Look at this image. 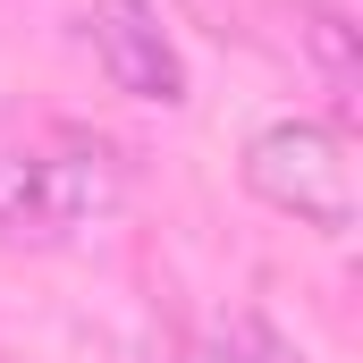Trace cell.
Instances as JSON below:
<instances>
[{
  "label": "cell",
  "instance_id": "1",
  "mask_svg": "<svg viewBox=\"0 0 363 363\" xmlns=\"http://www.w3.org/2000/svg\"><path fill=\"white\" fill-rule=\"evenodd\" d=\"M135 194V161L93 127H0V245L51 254L110 228Z\"/></svg>",
  "mask_w": 363,
  "mask_h": 363
},
{
  "label": "cell",
  "instance_id": "2",
  "mask_svg": "<svg viewBox=\"0 0 363 363\" xmlns=\"http://www.w3.org/2000/svg\"><path fill=\"white\" fill-rule=\"evenodd\" d=\"M245 194L271 203L279 220L313 228V237L355 228V169H347L338 127H321V118H271L245 144Z\"/></svg>",
  "mask_w": 363,
  "mask_h": 363
},
{
  "label": "cell",
  "instance_id": "3",
  "mask_svg": "<svg viewBox=\"0 0 363 363\" xmlns=\"http://www.w3.org/2000/svg\"><path fill=\"white\" fill-rule=\"evenodd\" d=\"M85 43H93V68L110 77V93L161 101V110L186 101V60H178V43H169V26H161L152 0H93Z\"/></svg>",
  "mask_w": 363,
  "mask_h": 363
},
{
  "label": "cell",
  "instance_id": "4",
  "mask_svg": "<svg viewBox=\"0 0 363 363\" xmlns=\"http://www.w3.org/2000/svg\"><path fill=\"white\" fill-rule=\"evenodd\" d=\"M287 26H296L304 68L330 85V101H338V110H355V93H363V34H355V17H347L338 0H296V9H287Z\"/></svg>",
  "mask_w": 363,
  "mask_h": 363
},
{
  "label": "cell",
  "instance_id": "5",
  "mask_svg": "<svg viewBox=\"0 0 363 363\" xmlns=\"http://www.w3.org/2000/svg\"><path fill=\"white\" fill-rule=\"evenodd\" d=\"M203 363H304V347L279 330L262 304H228V313H211Z\"/></svg>",
  "mask_w": 363,
  "mask_h": 363
}]
</instances>
